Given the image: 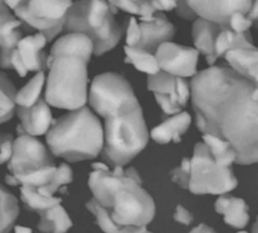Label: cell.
<instances>
[{"instance_id":"1","label":"cell","mask_w":258,"mask_h":233,"mask_svg":"<svg viewBox=\"0 0 258 233\" xmlns=\"http://www.w3.org/2000/svg\"><path fill=\"white\" fill-rule=\"evenodd\" d=\"M191 104L203 135L227 141L239 165L258 162V100L254 85L229 68L209 66L190 81Z\"/></svg>"},{"instance_id":"2","label":"cell","mask_w":258,"mask_h":233,"mask_svg":"<svg viewBox=\"0 0 258 233\" xmlns=\"http://www.w3.org/2000/svg\"><path fill=\"white\" fill-rule=\"evenodd\" d=\"M89 188L115 224L147 227L155 218V202L142 188L136 168L118 166L110 170L105 163H93Z\"/></svg>"},{"instance_id":"3","label":"cell","mask_w":258,"mask_h":233,"mask_svg":"<svg viewBox=\"0 0 258 233\" xmlns=\"http://www.w3.org/2000/svg\"><path fill=\"white\" fill-rule=\"evenodd\" d=\"M46 141L56 157L69 162L91 160L103 151L104 128L95 114L83 106L53 121Z\"/></svg>"},{"instance_id":"4","label":"cell","mask_w":258,"mask_h":233,"mask_svg":"<svg viewBox=\"0 0 258 233\" xmlns=\"http://www.w3.org/2000/svg\"><path fill=\"white\" fill-rule=\"evenodd\" d=\"M104 120L101 156L113 167H124L145 150L150 140L140 101L121 106Z\"/></svg>"},{"instance_id":"5","label":"cell","mask_w":258,"mask_h":233,"mask_svg":"<svg viewBox=\"0 0 258 233\" xmlns=\"http://www.w3.org/2000/svg\"><path fill=\"white\" fill-rule=\"evenodd\" d=\"M90 61L80 56L59 54L47 61L44 99L51 106L76 110L89 100L88 65Z\"/></svg>"},{"instance_id":"6","label":"cell","mask_w":258,"mask_h":233,"mask_svg":"<svg viewBox=\"0 0 258 233\" xmlns=\"http://www.w3.org/2000/svg\"><path fill=\"white\" fill-rule=\"evenodd\" d=\"M115 13L108 0L74 2L66 16L63 31L86 34L93 41L94 54L103 56L113 49L123 36V28L115 21Z\"/></svg>"},{"instance_id":"7","label":"cell","mask_w":258,"mask_h":233,"mask_svg":"<svg viewBox=\"0 0 258 233\" xmlns=\"http://www.w3.org/2000/svg\"><path fill=\"white\" fill-rule=\"evenodd\" d=\"M238 180L232 167L215 162L204 142L197 143L188 165L186 190L197 195H224L237 188Z\"/></svg>"},{"instance_id":"8","label":"cell","mask_w":258,"mask_h":233,"mask_svg":"<svg viewBox=\"0 0 258 233\" xmlns=\"http://www.w3.org/2000/svg\"><path fill=\"white\" fill-rule=\"evenodd\" d=\"M17 132L13 153L8 161L9 173L6 177V182L12 187H19L24 179L54 165L51 151L41 141L28 135L21 126L17 127Z\"/></svg>"},{"instance_id":"9","label":"cell","mask_w":258,"mask_h":233,"mask_svg":"<svg viewBox=\"0 0 258 233\" xmlns=\"http://www.w3.org/2000/svg\"><path fill=\"white\" fill-rule=\"evenodd\" d=\"M74 0H22L13 13L24 26L44 34L51 42L63 31L64 21Z\"/></svg>"},{"instance_id":"10","label":"cell","mask_w":258,"mask_h":233,"mask_svg":"<svg viewBox=\"0 0 258 233\" xmlns=\"http://www.w3.org/2000/svg\"><path fill=\"white\" fill-rule=\"evenodd\" d=\"M136 100L132 85L123 76L114 73L96 76L89 91V104L103 118Z\"/></svg>"},{"instance_id":"11","label":"cell","mask_w":258,"mask_h":233,"mask_svg":"<svg viewBox=\"0 0 258 233\" xmlns=\"http://www.w3.org/2000/svg\"><path fill=\"white\" fill-rule=\"evenodd\" d=\"M147 86L165 115L180 113L191 98L190 83L185 78H177L165 71L148 76Z\"/></svg>"},{"instance_id":"12","label":"cell","mask_w":258,"mask_h":233,"mask_svg":"<svg viewBox=\"0 0 258 233\" xmlns=\"http://www.w3.org/2000/svg\"><path fill=\"white\" fill-rule=\"evenodd\" d=\"M161 71L177 76L194 78L198 74L199 51L192 47L165 42L155 52Z\"/></svg>"},{"instance_id":"13","label":"cell","mask_w":258,"mask_h":233,"mask_svg":"<svg viewBox=\"0 0 258 233\" xmlns=\"http://www.w3.org/2000/svg\"><path fill=\"white\" fill-rule=\"evenodd\" d=\"M47 43L48 41L41 32L23 36L12 52L11 69H14L22 78L32 71H43L47 69V56L44 53Z\"/></svg>"},{"instance_id":"14","label":"cell","mask_w":258,"mask_h":233,"mask_svg":"<svg viewBox=\"0 0 258 233\" xmlns=\"http://www.w3.org/2000/svg\"><path fill=\"white\" fill-rule=\"evenodd\" d=\"M253 0H187L198 18L229 27V21L235 13L247 14Z\"/></svg>"},{"instance_id":"15","label":"cell","mask_w":258,"mask_h":233,"mask_svg":"<svg viewBox=\"0 0 258 233\" xmlns=\"http://www.w3.org/2000/svg\"><path fill=\"white\" fill-rule=\"evenodd\" d=\"M0 0V68L11 69L12 52L23 38L24 23Z\"/></svg>"},{"instance_id":"16","label":"cell","mask_w":258,"mask_h":233,"mask_svg":"<svg viewBox=\"0 0 258 233\" xmlns=\"http://www.w3.org/2000/svg\"><path fill=\"white\" fill-rule=\"evenodd\" d=\"M141 41L137 47L155 53L165 42L175 36V27L162 12H157L152 21H140Z\"/></svg>"},{"instance_id":"17","label":"cell","mask_w":258,"mask_h":233,"mask_svg":"<svg viewBox=\"0 0 258 233\" xmlns=\"http://www.w3.org/2000/svg\"><path fill=\"white\" fill-rule=\"evenodd\" d=\"M17 114L21 121V127L33 137L46 135L54 121L49 104L44 98L28 108L17 106Z\"/></svg>"},{"instance_id":"18","label":"cell","mask_w":258,"mask_h":233,"mask_svg":"<svg viewBox=\"0 0 258 233\" xmlns=\"http://www.w3.org/2000/svg\"><path fill=\"white\" fill-rule=\"evenodd\" d=\"M225 27L217 23L207 21L203 18H197L192 26V41L195 48L207 57V63L209 66H214L217 63V57L214 53L215 39L218 34Z\"/></svg>"},{"instance_id":"19","label":"cell","mask_w":258,"mask_h":233,"mask_svg":"<svg viewBox=\"0 0 258 233\" xmlns=\"http://www.w3.org/2000/svg\"><path fill=\"white\" fill-rule=\"evenodd\" d=\"M191 125V115L187 111H180L175 115H167L162 123L151 131V138L160 145L178 143L183 133Z\"/></svg>"},{"instance_id":"20","label":"cell","mask_w":258,"mask_h":233,"mask_svg":"<svg viewBox=\"0 0 258 233\" xmlns=\"http://www.w3.org/2000/svg\"><path fill=\"white\" fill-rule=\"evenodd\" d=\"M59 54H73L80 56L90 61L91 54H94L93 41L86 34L70 32L64 36L59 37L52 46L51 52L47 56V61Z\"/></svg>"},{"instance_id":"21","label":"cell","mask_w":258,"mask_h":233,"mask_svg":"<svg viewBox=\"0 0 258 233\" xmlns=\"http://www.w3.org/2000/svg\"><path fill=\"white\" fill-rule=\"evenodd\" d=\"M215 210L224 217V222L230 227L242 229L249 222L248 205L240 198L220 195L215 202Z\"/></svg>"},{"instance_id":"22","label":"cell","mask_w":258,"mask_h":233,"mask_svg":"<svg viewBox=\"0 0 258 233\" xmlns=\"http://www.w3.org/2000/svg\"><path fill=\"white\" fill-rule=\"evenodd\" d=\"M38 214L41 219L37 228L42 233H66L73 227V220L61 204L48 208Z\"/></svg>"},{"instance_id":"23","label":"cell","mask_w":258,"mask_h":233,"mask_svg":"<svg viewBox=\"0 0 258 233\" xmlns=\"http://www.w3.org/2000/svg\"><path fill=\"white\" fill-rule=\"evenodd\" d=\"M255 47L252 41V34L250 32H245V33H237V32L232 31L229 27H225L218 34L217 39H215L214 46V53L215 57L222 59L228 51L234 48H253Z\"/></svg>"},{"instance_id":"24","label":"cell","mask_w":258,"mask_h":233,"mask_svg":"<svg viewBox=\"0 0 258 233\" xmlns=\"http://www.w3.org/2000/svg\"><path fill=\"white\" fill-rule=\"evenodd\" d=\"M229 69L239 75L249 79L250 74L258 66V48H234L224 54Z\"/></svg>"},{"instance_id":"25","label":"cell","mask_w":258,"mask_h":233,"mask_svg":"<svg viewBox=\"0 0 258 233\" xmlns=\"http://www.w3.org/2000/svg\"><path fill=\"white\" fill-rule=\"evenodd\" d=\"M86 208L93 213L96 219V224L101 228L104 233H152L147 229V227L115 224L109 217L106 210L94 198L86 203Z\"/></svg>"},{"instance_id":"26","label":"cell","mask_w":258,"mask_h":233,"mask_svg":"<svg viewBox=\"0 0 258 233\" xmlns=\"http://www.w3.org/2000/svg\"><path fill=\"white\" fill-rule=\"evenodd\" d=\"M124 53H125V63L131 64L136 68V70L141 73L150 75L160 73V66H158L157 59L155 53L140 47H124Z\"/></svg>"},{"instance_id":"27","label":"cell","mask_w":258,"mask_h":233,"mask_svg":"<svg viewBox=\"0 0 258 233\" xmlns=\"http://www.w3.org/2000/svg\"><path fill=\"white\" fill-rule=\"evenodd\" d=\"M18 215V200L0 184V233L11 232Z\"/></svg>"},{"instance_id":"28","label":"cell","mask_w":258,"mask_h":233,"mask_svg":"<svg viewBox=\"0 0 258 233\" xmlns=\"http://www.w3.org/2000/svg\"><path fill=\"white\" fill-rule=\"evenodd\" d=\"M203 138L218 165L232 167L233 163L237 162V152L229 142L213 135H203Z\"/></svg>"},{"instance_id":"29","label":"cell","mask_w":258,"mask_h":233,"mask_svg":"<svg viewBox=\"0 0 258 233\" xmlns=\"http://www.w3.org/2000/svg\"><path fill=\"white\" fill-rule=\"evenodd\" d=\"M46 84V75L44 71H38L16 95L17 106H28L34 105L41 99L42 90Z\"/></svg>"},{"instance_id":"30","label":"cell","mask_w":258,"mask_h":233,"mask_svg":"<svg viewBox=\"0 0 258 233\" xmlns=\"http://www.w3.org/2000/svg\"><path fill=\"white\" fill-rule=\"evenodd\" d=\"M108 3L118 11L140 17V21H152L157 12L152 7V0H108Z\"/></svg>"},{"instance_id":"31","label":"cell","mask_w":258,"mask_h":233,"mask_svg":"<svg viewBox=\"0 0 258 233\" xmlns=\"http://www.w3.org/2000/svg\"><path fill=\"white\" fill-rule=\"evenodd\" d=\"M17 91L7 75L0 73V125L12 120L17 109Z\"/></svg>"},{"instance_id":"32","label":"cell","mask_w":258,"mask_h":233,"mask_svg":"<svg viewBox=\"0 0 258 233\" xmlns=\"http://www.w3.org/2000/svg\"><path fill=\"white\" fill-rule=\"evenodd\" d=\"M21 199L27 209L37 213H41L48 208L61 204V198L46 197V195L39 194L33 188L28 187H21Z\"/></svg>"},{"instance_id":"33","label":"cell","mask_w":258,"mask_h":233,"mask_svg":"<svg viewBox=\"0 0 258 233\" xmlns=\"http://www.w3.org/2000/svg\"><path fill=\"white\" fill-rule=\"evenodd\" d=\"M188 165H190V158L186 157L183 158L180 166L175 167L170 172L171 180H172L175 184H177L180 188H182V189H186V185H187Z\"/></svg>"},{"instance_id":"34","label":"cell","mask_w":258,"mask_h":233,"mask_svg":"<svg viewBox=\"0 0 258 233\" xmlns=\"http://www.w3.org/2000/svg\"><path fill=\"white\" fill-rule=\"evenodd\" d=\"M141 41V28L140 22L132 17L128 22L126 27V36H125V46L128 47H137Z\"/></svg>"},{"instance_id":"35","label":"cell","mask_w":258,"mask_h":233,"mask_svg":"<svg viewBox=\"0 0 258 233\" xmlns=\"http://www.w3.org/2000/svg\"><path fill=\"white\" fill-rule=\"evenodd\" d=\"M13 136L9 133H0V165L8 162L13 153Z\"/></svg>"},{"instance_id":"36","label":"cell","mask_w":258,"mask_h":233,"mask_svg":"<svg viewBox=\"0 0 258 233\" xmlns=\"http://www.w3.org/2000/svg\"><path fill=\"white\" fill-rule=\"evenodd\" d=\"M253 26L252 21L247 17V14L235 13L229 21V28L237 33H245L249 32L250 27Z\"/></svg>"},{"instance_id":"37","label":"cell","mask_w":258,"mask_h":233,"mask_svg":"<svg viewBox=\"0 0 258 233\" xmlns=\"http://www.w3.org/2000/svg\"><path fill=\"white\" fill-rule=\"evenodd\" d=\"M175 12L178 17L186 19V21H195V19L198 18L195 12H194L192 9H191V7L188 6L187 0H178Z\"/></svg>"},{"instance_id":"38","label":"cell","mask_w":258,"mask_h":233,"mask_svg":"<svg viewBox=\"0 0 258 233\" xmlns=\"http://www.w3.org/2000/svg\"><path fill=\"white\" fill-rule=\"evenodd\" d=\"M173 219L183 225H190L192 223L194 217L186 208H183L182 205H177L175 213H173Z\"/></svg>"},{"instance_id":"39","label":"cell","mask_w":258,"mask_h":233,"mask_svg":"<svg viewBox=\"0 0 258 233\" xmlns=\"http://www.w3.org/2000/svg\"><path fill=\"white\" fill-rule=\"evenodd\" d=\"M247 17L250 19V21H252V23L258 28V0H253L252 7H250L249 12L247 13Z\"/></svg>"},{"instance_id":"40","label":"cell","mask_w":258,"mask_h":233,"mask_svg":"<svg viewBox=\"0 0 258 233\" xmlns=\"http://www.w3.org/2000/svg\"><path fill=\"white\" fill-rule=\"evenodd\" d=\"M248 80L252 81L253 85H254V89H253V99H254V100H258V66L253 70V73L250 74Z\"/></svg>"},{"instance_id":"41","label":"cell","mask_w":258,"mask_h":233,"mask_svg":"<svg viewBox=\"0 0 258 233\" xmlns=\"http://www.w3.org/2000/svg\"><path fill=\"white\" fill-rule=\"evenodd\" d=\"M190 233H217V232H215L213 228L208 227L207 224H199L194 228V229H191Z\"/></svg>"},{"instance_id":"42","label":"cell","mask_w":258,"mask_h":233,"mask_svg":"<svg viewBox=\"0 0 258 233\" xmlns=\"http://www.w3.org/2000/svg\"><path fill=\"white\" fill-rule=\"evenodd\" d=\"M3 2H4V4H6V6L11 9V11H14V8H16V7L21 3L22 0H3Z\"/></svg>"},{"instance_id":"43","label":"cell","mask_w":258,"mask_h":233,"mask_svg":"<svg viewBox=\"0 0 258 233\" xmlns=\"http://www.w3.org/2000/svg\"><path fill=\"white\" fill-rule=\"evenodd\" d=\"M16 233H32V229L28 227H22V225H16L14 227Z\"/></svg>"},{"instance_id":"44","label":"cell","mask_w":258,"mask_h":233,"mask_svg":"<svg viewBox=\"0 0 258 233\" xmlns=\"http://www.w3.org/2000/svg\"><path fill=\"white\" fill-rule=\"evenodd\" d=\"M252 233H258V217H257V220H255V223L252 227Z\"/></svg>"},{"instance_id":"45","label":"cell","mask_w":258,"mask_h":233,"mask_svg":"<svg viewBox=\"0 0 258 233\" xmlns=\"http://www.w3.org/2000/svg\"><path fill=\"white\" fill-rule=\"evenodd\" d=\"M239 233H247V232H239Z\"/></svg>"},{"instance_id":"46","label":"cell","mask_w":258,"mask_h":233,"mask_svg":"<svg viewBox=\"0 0 258 233\" xmlns=\"http://www.w3.org/2000/svg\"><path fill=\"white\" fill-rule=\"evenodd\" d=\"M176 2H178V0H176Z\"/></svg>"}]
</instances>
